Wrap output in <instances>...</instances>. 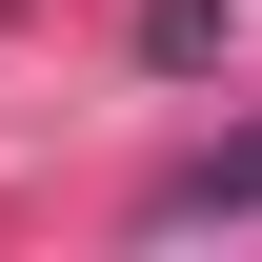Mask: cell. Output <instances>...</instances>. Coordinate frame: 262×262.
<instances>
[{
    "instance_id": "obj_2",
    "label": "cell",
    "mask_w": 262,
    "mask_h": 262,
    "mask_svg": "<svg viewBox=\"0 0 262 262\" xmlns=\"http://www.w3.org/2000/svg\"><path fill=\"white\" fill-rule=\"evenodd\" d=\"M141 61H222V0H141Z\"/></svg>"
},
{
    "instance_id": "obj_1",
    "label": "cell",
    "mask_w": 262,
    "mask_h": 262,
    "mask_svg": "<svg viewBox=\"0 0 262 262\" xmlns=\"http://www.w3.org/2000/svg\"><path fill=\"white\" fill-rule=\"evenodd\" d=\"M141 222H162V242H202V222H262V121H242V141H202V162H162V182H141Z\"/></svg>"
}]
</instances>
